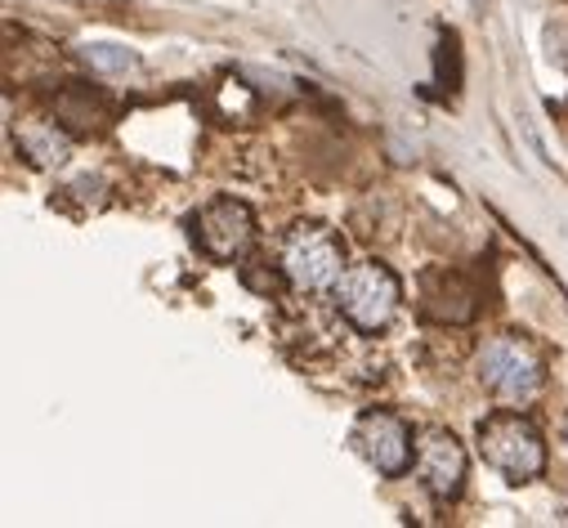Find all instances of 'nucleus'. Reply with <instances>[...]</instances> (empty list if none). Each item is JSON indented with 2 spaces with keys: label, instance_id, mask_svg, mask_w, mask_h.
<instances>
[{
  "label": "nucleus",
  "instance_id": "nucleus-8",
  "mask_svg": "<svg viewBox=\"0 0 568 528\" xmlns=\"http://www.w3.org/2000/svg\"><path fill=\"white\" fill-rule=\"evenodd\" d=\"M466 470H470V457L462 448V439L453 430H425L416 439V479L420 488L430 493L439 506L457 501L462 488H466Z\"/></svg>",
  "mask_w": 568,
  "mask_h": 528
},
{
  "label": "nucleus",
  "instance_id": "nucleus-10",
  "mask_svg": "<svg viewBox=\"0 0 568 528\" xmlns=\"http://www.w3.org/2000/svg\"><path fill=\"white\" fill-rule=\"evenodd\" d=\"M19 149H23V158L32 166L50 171V166H63L68 162L72 140H68V130L54 121V125H28V130H19Z\"/></svg>",
  "mask_w": 568,
  "mask_h": 528
},
{
  "label": "nucleus",
  "instance_id": "nucleus-7",
  "mask_svg": "<svg viewBox=\"0 0 568 528\" xmlns=\"http://www.w3.org/2000/svg\"><path fill=\"white\" fill-rule=\"evenodd\" d=\"M479 309H484V287L475 274L453 270V264H439V270L420 274V314L430 323L466 327L479 318Z\"/></svg>",
  "mask_w": 568,
  "mask_h": 528
},
{
  "label": "nucleus",
  "instance_id": "nucleus-9",
  "mask_svg": "<svg viewBox=\"0 0 568 528\" xmlns=\"http://www.w3.org/2000/svg\"><path fill=\"white\" fill-rule=\"evenodd\" d=\"M54 121L68 130V135H103V130L116 121V103L108 90H99L90 81H68L54 94Z\"/></svg>",
  "mask_w": 568,
  "mask_h": 528
},
{
  "label": "nucleus",
  "instance_id": "nucleus-6",
  "mask_svg": "<svg viewBox=\"0 0 568 528\" xmlns=\"http://www.w3.org/2000/svg\"><path fill=\"white\" fill-rule=\"evenodd\" d=\"M349 448L376 470V475H385V479H398L407 466H412V426L398 417V413H389V408H367L358 422H354V430H349Z\"/></svg>",
  "mask_w": 568,
  "mask_h": 528
},
{
  "label": "nucleus",
  "instance_id": "nucleus-3",
  "mask_svg": "<svg viewBox=\"0 0 568 528\" xmlns=\"http://www.w3.org/2000/svg\"><path fill=\"white\" fill-rule=\"evenodd\" d=\"M277 264L292 292H332L345 274V242L327 224H292L282 233Z\"/></svg>",
  "mask_w": 568,
  "mask_h": 528
},
{
  "label": "nucleus",
  "instance_id": "nucleus-11",
  "mask_svg": "<svg viewBox=\"0 0 568 528\" xmlns=\"http://www.w3.org/2000/svg\"><path fill=\"white\" fill-rule=\"evenodd\" d=\"M81 59L99 72V77H130V72H139V59H134V50H121V45H85L81 50Z\"/></svg>",
  "mask_w": 568,
  "mask_h": 528
},
{
  "label": "nucleus",
  "instance_id": "nucleus-1",
  "mask_svg": "<svg viewBox=\"0 0 568 528\" xmlns=\"http://www.w3.org/2000/svg\"><path fill=\"white\" fill-rule=\"evenodd\" d=\"M332 305H336V314L354 332L381 336L398 318V309H403V283H398V274L389 270V264H381V260L345 264V274L332 287Z\"/></svg>",
  "mask_w": 568,
  "mask_h": 528
},
{
  "label": "nucleus",
  "instance_id": "nucleus-12",
  "mask_svg": "<svg viewBox=\"0 0 568 528\" xmlns=\"http://www.w3.org/2000/svg\"><path fill=\"white\" fill-rule=\"evenodd\" d=\"M559 519H564V524H568V497H564V515H559Z\"/></svg>",
  "mask_w": 568,
  "mask_h": 528
},
{
  "label": "nucleus",
  "instance_id": "nucleus-5",
  "mask_svg": "<svg viewBox=\"0 0 568 528\" xmlns=\"http://www.w3.org/2000/svg\"><path fill=\"white\" fill-rule=\"evenodd\" d=\"M193 246L215 264H237L255 242V211L242 197H211L189 215Z\"/></svg>",
  "mask_w": 568,
  "mask_h": 528
},
{
  "label": "nucleus",
  "instance_id": "nucleus-4",
  "mask_svg": "<svg viewBox=\"0 0 568 528\" xmlns=\"http://www.w3.org/2000/svg\"><path fill=\"white\" fill-rule=\"evenodd\" d=\"M475 376L484 380V389L497 394V399H506V404H528V399H537V389H541V380H546V358H541V349H537L528 336L501 332V336H493V341L479 349Z\"/></svg>",
  "mask_w": 568,
  "mask_h": 528
},
{
  "label": "nucleus",
  "instance_id": "nucleus-2",
  "mask_svg": "<svg viewBox=\"0 0 568 528\" xmlns=\"http://www.w3.org/2000/svg\"><path fill=\"white\" fill-rule=\"evenodd\" d=\"M475 444L479 457L510 484H532L546 475V439L524 413H488L475 430Z\"/></svg>",
  "mask_w": 568,
  "mask_h": 528
}]
</instances>
